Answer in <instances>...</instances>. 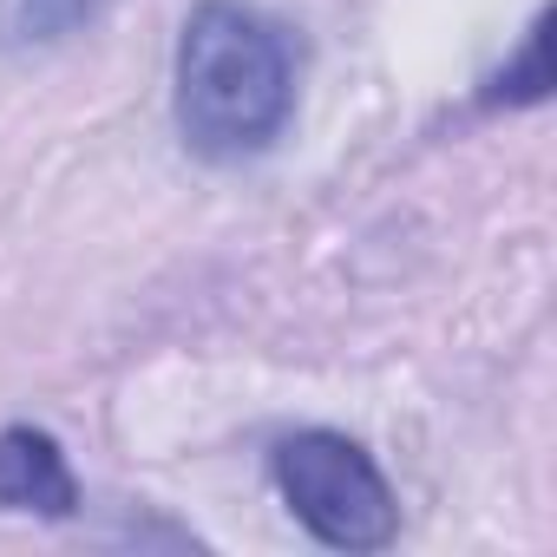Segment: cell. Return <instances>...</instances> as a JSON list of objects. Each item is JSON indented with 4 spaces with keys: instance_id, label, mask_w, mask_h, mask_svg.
Returning a JSON list of instances; mask_svg holds the SVG:
<instances>
[{
    "instance_id": "1",
    "label": "cell",
    "mask_w": 557,
    "mask_h": 557,
    "mask_svg": "<svg viewBox=\"0 0 557 557\" xmlns=\"http://www.w3.org/2000/svg\"><path fill=\"white\" fill-rule=\"evenodd\" d=\"M177 132L203 164H249L296 119V40L249 0H197L177 40Z\"/></svg>"
},
{
    "instance_id": "2",
    "label": "cell",
    "mask_w": 557,
    "mask_h": 557,
    "mask_svg": "<svg viewBox=\"0 0 557 557\" xmlns=\"http://www.w3.org/2000/svg\"><path fill=\"white\" fill-rule=\"evenodd\" d=\"M269 479L296 511V524L329 544V550H387L400 537V498L374 453L335 426H302L289 440H275Z\"/></svg>"
},
{
    "instance_id": "3",
    "label": "cell",
    "mask_w": 557,
    "mask_h": 557,
    "mask_svg": "<svg viewBox=\"0 0 557 557\" xmlns=\"http://www.w3.org/2000/svg\"><path fill=\"white\" fill-rule=\"evenodd\" d=\"M0 511H34V518L79 511L73 459L47 426H0Z\"/></svg>"
},
{
    "instance_id": "4",
    "label": "cell",
    "mask_w": 557,
    "mask_h": 557,
    "mask_svg": "<svg viewBox=\"0 0 557 557\" xmlns=\"http://www.w3.org/2000/svg\"><path fill=\"white\" fill-rule=\"evenodd\" d=\"M112 0H8V34L21 47H53L66 34H79L86 21H99Z\"/></svg>"
}]
</instances>
